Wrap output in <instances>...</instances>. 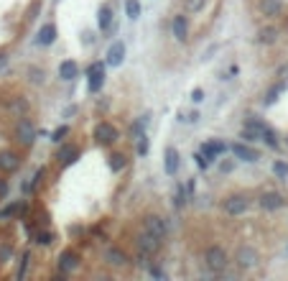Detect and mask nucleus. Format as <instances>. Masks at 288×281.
Segmentation results:
<instances>
[{"mask_svg":"<svg viewBox=\"0 0 288 281\" xmlns=\"http://www.w3.org/2000/svg\"><path fill=\"white\" fill-rule=\"evenodd\" d=\"M136 143H138V154H141V156H145V154H148V138H145V136H141Z\"/></svg>","mask_w":288,"mask_h":281,"instance_id":"obj_30","label":"nucleus"},{"mask_svg":"<svg viewBox=\"0 0 288 281\" xmlns=\"http://www.w3.org/2000/svg\"><path fill=\"white\" fill-rule=\"evenodd\" d=\"M20 166V159L13 151H0V171H15Z\"/></svg>","mask_w":288,"mask_h":281,"instance_id":"obj_15","label":"nucleus"},{"mask_svg":"<svg viewBox=\"0 0 288 281\" xmlns=\"http://www.w3.org/2000/svg\"><path fill=\"white\" fill-rule=\"evenodd\" d=\"M125 154H113V156H110V169H113V171H123L125 169Z\"/></svg>","mask_w":288,"mask_h":281,"instance_id":"obj_25","label":"nucleus"},{"mask_svg":"<svg viewBox=\"0 0 288 281\" xmlns=\"http://www.w3.org/2000/svg\"><path fill=\"white\" fill-rule=\"evenodd\" d=\"M143 228H145L148 233H153V235H158L161 241H163L166 233H168L166 220H163V218H158V215H145V218H143Z\"/></svg>","mask_w":288,"mask_h":281,"instance_id":"obj_6","label":"nucleus"},{"mask_svg":"<svg viewBox=\"0 0 288 281\" xmlns=\"http://www.w3.org/2000/svg\"><path fill=\"white\" fill-rule=\"evenodd\" d=\"M123 59H125V44L123 41H115V44L110 46V51H107V64L110 67H120Z\"/></svg>","mask_w":288,"mask_h":281,"instance_id":"obj_13","label":"nucleus"},{"mask_svg":"<svg viewBox=\"0 0 288 281\" xmlns=\"http://www.w3.org/2000/svg\"><path fill=\"white\" fill-rule=\"evenodd\" d=\"M232 154L237 156V159H242V161H258V151L255 148H250V146H245V143H235L232 146Z\"/></svg>","mask_w":288,"mask_h":281,"instance_id":"obj_16","label":"nucleus"},{"mask_svg":"<svg viewBox=\"0 0 288 281\" xmlns=\"http://www.w3.org/2000/svg\"><path fill=\"white\" fill-rule=\"evenodd\" d=\"M235 261H237L240 269H253V266H258V251L250 248V246H240Z\"/></svg>","mask_w":288,"mask_h":281,"instance_id":"obj_7","label":"nucleus"},{"mask_svg":"<svg viewBox=\"0 0 288 281\" xmlns=\"http://www.w3.org/2000/svg\"><path fill=\"white\" fill-rule=\"evenodd\" d=\"M26 107H28V105H26V100H15V102H13V113H18V115H20V113H26Z\"/></svg>","mask_w":288,"mask_h":281,"instance_id":"obj_34","label":"nucleus"},{"mask_svg":"<svg viewBox=\"0 0 288 281\" xmlns=\"http://www.w3.org/2000/svg\"><path fill=\"white\" fill-rule=\"evenodd\" d=\"M51 241H54L51 233H38V238H36V243H43V246H49Z\"/></svg>","mask_w":288,"mask_h":281,"instance_id":"obj_33","label":"nucleus"},{"mask_svg":"<svg viewBox=\"0 0 288 281\" xmlns=\"http://www.w3.org/2000/svg\"><path fill=\"white\" fill-rule=\"evenodd\" d=\"M286 205V200H283V194H278V192H265L263 197H260V207L263 210H281Z\"/></svg>","mask_w":288,"mask_h":281,"instance_id":"obj_12","label":"nucleus"},{"mask_svg":"<svg viewBox=\"0 0 288 281\" xmlns=\"http://www.w3.org/2000/svg\"><path fill=\"white\" fill-rule=\"evenodd\" d=\"M171 28H173V36L179 38V41H186V18L184 15H176L173 18V23H171Z\"/></svg>","mask_w":288,"mask_h":281,"instance_id":"obj_20","label":"nucleus"},{"mask_svg":"<svg viewBox=\"0 0 288 281\" xmlns=\"http://www.w3.org/2000/svg\"><path fill=\"white\" fill-rule=\"evenodd\" d=\"M5 64H8V51H0V72L5 69Z\"/></svg>","mask_w":288,"mask_h":281,"instance_id":"obj_36","label":"nucleus"},{"mask_svg":"<svg viewBox=\"0 0 288 281\" xmlns=\"http://www.w3.org/2000/svg\"><path fill=\"white\" fill-rule=\"evenodd\" d=\"M263 141H265V143H268L271 148H278V138H276V133L271 131V128H268V125H265V133H263Z\"/></svg>","mask_w":288,"mask_h":281,"instance_id":"obj_28","label":"nucleus"},{"mask_svg":"<svg viewBox=\"0 0 288 281\" xmlns=\"http://www.w3.org/2000/svg\"><path fill=\"white\" fill-rule=\"evenodd\" d=\"M31 74H33V82H43V72H38V69H31Z\"/></svg>","mask_w":288,"mask_h":281,"instance_id":"obj_38","label":"nucleus"},{"mask_svg":"<svg viewBox=\"0 0 288 281\" xmlns=\"http://www.w3.org/2000/svg\"><path fill=\"white\" fill-rule=\"evenodd\" d=\"M150 276H156V279H163V271H158V269H150Z\"/></svg>","mask_w":288,"mask_h":281,"instance_id":"obj_39","label":"nucleus"},{"mask_svg":"<svg viewBox=\"0 0 288 281\" xmlns=\"http://www.w3.org/2000/svg\"><path fill=\"white\" fill-rule=\"evenodd\" d=\"M59 269H61V274L77 271V269H79V256H77L74 251H61V256H59Z\"/></svg>","mask_w":288,"mask_h":281,"instance_id":"obj_11","label":"nucleus"},{"mask_svg":"<svg viewBox=\"0 0 288 281\" xmlns=\"http://www.w3.org/2000/svg\"><path fill=\"white\" fill-rule=\"evenodd\" d=\"M77 159H79V148H77L74 143H64V146L59 148V154H56V161H59L61 166H72Z\"/></svg>","mask_w":288,"mask_h":281,"instance_id":"obj_10","label":"nucleus"},{"mask_svg":"<svg viewBox=\"0 0 288 281\" xmlns=\"http://www.w3.org/2000/svg\"><path fill=\"white\" fill-rule=\"evenodd\" d=\"M66 133H69V128H66V125H61V128H56V131H54L51 141H56V143H59V141H61V138L66 136Z\"/></svg>","mask_w":288,"mask_h":281,"instance_id":"obj_31","label":"nucleus"},{"mask_svg":"<svg viewBox=\"0 0 288 281\" xmlns=\"http://www.w3.org/2000/svg\"><path fill=\"white\" fill-rule=\"evenodd\" d=\"M283 90H286V84H283V82H278V84H273V87L268 90V95H265V97H263V102H265V105H273V102L278 100V95H281Z\"/></svg>","mask_w":288,"mask_h":281,"instance_id":"obj_22","label":"nucleus"},{"mask_svg":"<svg viewBox=\"0 0 288 281\" xmlns=\"http://www.w3.org/2000/svg\"><path fill=\"white\" fill-rule=\"evenodd\" d=\"M273 174H276L278 179H286V177H288V164H286V161H276V164H273Z\"/></svg>","mask_w":288,"mask_h":281,"instance_id":"obj_27","label":"nucleus"},{"mask_svg":"<svg viewBox=\"0 0 288 281\" xmlns=\"http://www.w3.org/2000/svg\"><path fill=\"white\" fill-rule=\"evenodd\" d=\"M87 77H90V92H100L102 84H105V64L97 61L87 69Z\"/></svg>","mask_w":288,"mask_h":281,"instance_id":"obj_8","label":"nucleus"},{"mask_svg":"<svg viewBox=\"0 0 288 281\" xmlns=\"http://www.w3.org/2000/svg\"><path fill=\"white\" fill-rule=\"evenodd\" d=\"M105 261H107L110 266H125V264H128V253L120 251V248H107Z\"/></svg>","mask_w":288,"mask_h":281,"instance_id":"obj_17","label":"nucleus"},{"mask_svg":"<svg viewBox=\"0 0 288 281\" xmlns=\"http://www.w3.org/2000/svg\"><path fill=\"white\" fill-rule=\"evenodd\" d=\"M125 13H128V18H138L141 15V3H138V0H128V3H125Z\"/></svg>","mask_w":288,"mask_h":281,"instance_id":"obj_26","label":"nucleus"},{"mask_svg":"<svg viewBox=\"0 0 288 281\" xmlns=\"http://www.w3.org/2000/svg\"><path fill=\"white\" fill-rule=\"evenodd\" d=\"M204 264L209 271H225L227 269V251L219 246H209L204 253Z\"/></svg>","mask_w":288,"mask_h":281,"instance_id":"obj_1","label":"nucleus"},{"mask_svg":"<svg viewBox=\"0 0 288 281\" xmlns=\"http://www.w3.org/2000/svg\"><path fill=\"white\" fill-rule=\"evenodd\" d=\"M176 169H179V151L176 148H166V174H176Z\"/></svg>","mask_w":288,"mask_h":281,"instance_id":"obj_19","label":"nucleus"},{"mask_svg":"<svg viewBox=\"0 0 288 281\" xmlns=\"http://www.w3.org/2000/svg\"><path fill=\"white\" fill-rule=\"evenodd\" d=\"M281 8H283L281 0H263V13L265 15H278Z\"/></svg>","mask_w":288,"mask_h":281,"instance_id":"obj_23","label":"nucleus"},{"mask_svg":"<svg viewBox=\"0 0 288 281\" xmlns=\"http://www.w3.org/2000/svg\"><path fill=\"white\" fill-rule=\"evenodd\" d=\"M97 23H100L102 31L110 28V23H113V8H110V5H102V8H100V15H97Z\"/></svg>","mask_w":288,"mask_h":281,"instance_id":"obj_21","label":"nucleus"},{"mask_svg":"<svg viewBox=\"0 0 288 281\" xmlns=\"http://www.w3.org/2000/svg\"><path fill=\"white\" fill-rule=\"evenodd\" d=\"M26 264H28V253H23V264H20V269H18V279H23V274H26Z\"/></svg>","mask_w":288,"mask_h":281,"instance_id":"obj_35","label":"nucleus"},{"mask_svg":"<svg viewBox=\"0 0 288 281\" xmlns=\"http://www.w3.org/2000/svg\"><path fill=\"white\" fill-rule=\"evenodd\" d=\"M263 133H265V123H260L258 118H248L245 125H242V138L248 141H263Z\"/></svg>","mask_w":288,"mask_h":281,"instance_id":"obj_5","label":"nucleus"},{"mask_svg":"<svg viewBox=\"0 0 288 281\" xmlns=\"http://www.w3.org/2000/svg\"><path fill=\"white\" fill-rule=\"evenodd\" d=\"M118 138H120V133H118V128L113 123H100L95 128V141L100 146H110V143H115Z\"/></svg>","mask_w":288,"mask_h":281,"instance_id":"obj_3","label":"nucleus"},{"mask_svg":"<svg viewBox=\"0 0 288 281\" xmlns=\"http://www.w3.org/2000/svg\"><path fill=\"white\" fill-rule=\"evenodd\" d=\"M250 210V197L248 194H232V197L225 200V212L230 218H237V215H245Z\"/></svg>","mask_w":288,"mask_h":281,"instance_id":"obj_2","label":"nucleus"},{"mask_svg":"<svg viewBox=\"0 0 288 281\" xmlns=\"http://www.w3.org/2000/svg\"><path fill=\"white\" fill-rule=\"evenodd\" d=\"M276 38H278V31H276V28H263V31L258 33V41H260V44H273Z\"/></svg>","mask_w":288,"mask_h":281,"instance_id":"obj_24","label":"nucleus"},{"mask_svg":"<svg viewBox=\"0 0 288 281\" xmlns=\"http://www.w3.org/2000/svg\"><path fill=\"white\" fill-rule=\"evenodd\" d=\"M191 100H194V102H202V100H204V92H202V90H194Z\"/></svg>","mask_w":288,"mask_h":281,"instance_id":"obj_37","label":"nucleus"},{"mask_svg":"<svg viewBox=\"0 0 288 281\" xmlns=\"http://www.w3.org/2000/svg\"><path fill=\"white\" fill-rule=\"evenodd\" d=\"M77 72H79V67H77V61H72V59H66V61H61V64H59V77H61V79H66V82L74 79V77H77Z\"/></svg>","mask_w":288,"mask_h":281,"instance_id":"obj_18","label":"nucleus"},{"mask_svg":"<svg viewBox=\"0 0 288 281\" xmlns=\"http://www.w3.org/2000/svg\"><path fill=\"white\" fill-rule=\"evenodd\" d=\"M138 248H141L143 253H148V256L158 253V251H161V238L153 235V233H148V230H143V233L138 235Z\"/></svg>","mask_w":288,"mask_h":281,"instance_id":"obj_4","label":"nucleus"},{"mask_svg":"<svg viewBox=\"0 0 288 281\" xmlns=\"http://www.w3.org/2000/svg\"><path fill=\"white\" fill-rule=\"evenodd\" d=\"M10 258H13V248L3 243V246H0V264H8Z\"/></svg>","mask_w":288,"mask_h":281,"instance_id":"obj_29","label":"nucleus"},{"mask_svg":"<svg viewBox=\"0 0 288 281\" xmlns=\"http://www.w3.org/2000/svg\"><path fill=\"white\" fill-rule=\"evenodd\" d=\"M15 138L23 143V146H31L33 141H36V128H33V123L31 120H20L18 125H15Z\"/></svg>","mask_w":288,"mask_h":281,"instance_id":"obj_9","label":"nucleus"},{"mask_svg":"<svg viewBox=\"0 0 288 281\" xmlns=\"http://www.w3.org/2000/svg\"><path fill=\"white\" fill-rule=\"evenodd\" d=\"M204 3H207V0H189V5H186V8H189L191 13H196V10H202V8H204Z\"/></svg>","mask_w":288,"mask_h":281,"instance_id":"obj_32","label":"nucleus"},{"mask_svg":"<svg viewBox=\"0 0 288 281\" xmlns=\"http://www.w3.org/2000/svg\"><path fill=\"white\" fill-rule=\"evenodd\" d=\"M54 41H56V26H54V23L41 26V31H38V36H36V44H38V46H49V44H54Z\"/></svg>","mask_w":288,"mask_h":281,"instance_id":"obj_14","label":"nucleus"}]
</instances>
